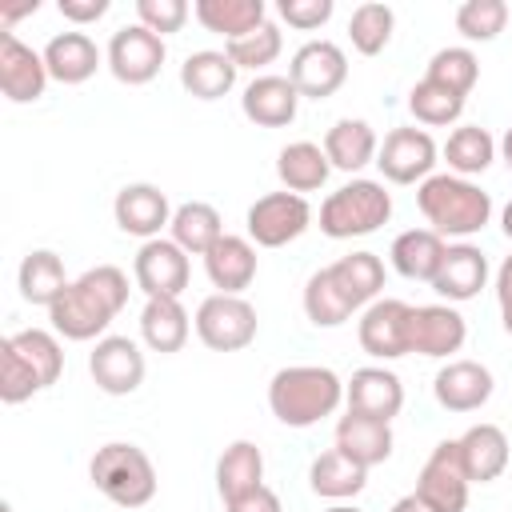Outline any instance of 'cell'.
<instances>
[{"mask_svg":"<svg viewBox=\"0 0 512 512\" xmlns=\"http://www.w3.org/2000/svg\"><path fill=\"white\" fill-rule=\"evenodd\" d=\"M192 12H196V20L208 28V32H220L224 36V44L228 40H240V36H248V32H256L268 16V8H264V0H196L192 4Z\"/></svg>","mask_w":512,"mask_h":512,"instance_id":"836d02e7","label":"cell"},{"mask_svg":"<svg viewBox=\"0 0 512 512\" xmlns=\"http://www.w3.org/2000/svg\"><path fill=\"white\" fill-rule=\"evenodd\" d=\"M500 228H504V236L512 240V200L504 204V212H500Z\"/></svg>","mask_w":512,"mask_h":512,"instance_id":"db71d44e","label":"cell"},{"mask_svg":"<svg viewBox=\"0 0 512 512\" xmlns=\"http://www.w3.org/2000/svg\"><path fill=\"white\" fill-rule=\"evenodd\" d=\"M132 276H136V288L152 300V296H176L188 288V252L168 236H156V240H144L136 260H132Z\"/></svg>","mask_w":512,"mask_h":512,"instance_id":"8fae6325","label":"cell"},{"mask_svg":"<svg viewBox=\"0 0 512 512\" xmlns=\"http://www.w3.org/2000/svg\"><path fill=\"white\" fill-rule=\"evenodd\" d=\"M16 284H20V296H24L28 304L52 308V304L60 300V292H64L72 280L64 276V260H60L56 252L36 248V252H28V256L20 260V276H16Z\"/></svg>","mask_w":512,"mask_h":512,"instance_id":"d590c367","label":"cell"},{"mask_svg":"<svg viewBox=\"0 0 512 512\" xmlns=\"http://www.w3.org/2000/svg\"><path fill=\"white\" fill-rule=\"evenodd\" d=\"M468 336L464 316L452 304H420L412 308V352L420 356H452Z\"/></svg>","mask_w":512,"mask_h":512,"instance_id":"ffe728a7","label":"cell"},{"mask_svg":"<svg viewBox=\"0 0 512 512\" xmlns=\"http://www.w3.org/2000/svg\"><path fill=\"white\" fill-rule=\"evenodd\" d=\"M204 272H208L212 288H220L224 296H240L256 280V248H252V240L224 232L204 252Z\"/></svg>","mask_w":512,"mask_h":512,"instance_id":"44dd1931","label":"cell"},{"mask_svg":"<svg viewBox=\"0 0 512 512\" xmlns=\"http://www.w3.org/2000/svg\"><path fill=\"white\" fill-rule=\"evenodd\" d=\"M332 0H280L276 4V12H280V20H288L292 28H300V32H312V28H320V24H328L332 20Z\"/></svg>","mask_w":512,"mask_h":512,"instance_id":"7dc6e473","label":"cell"},{"mask_svg":"<svg viewBox=\"0 0 512 512\" xmlns=\"http://www.w3.org/2000/svg\"><path fill=\"white\" fill-rule=\"evenodd\" d=\"M356 308L344 300V292L336 288V280L328 276V268L312 272L308 284H304V316L316 324V328H340Z\"/></svg>","mask_w":512,"mask_h":512,"instance_id":"f35d334b","label":"cell"},{"mask_svg":"<svg viewBox=\"0 0 512 512\" xmlns=\"http://www.w3.org/2000/svg\"><path fill=\"white\" fill-rule=\"evenodd\" d=\"M164 56H168L164 36L148 32L144 24H124V28H116L112 40H108V52H104L112 76H116L120 84H132V88L156 80L160 68H164Z\"/></svg>","mask_w":512,"mask_h":512,"instance_id":"ba28073f","label":"cell"},{"mask_svg":"<svg viewBox=\"0 0 512 512\" xmlns=\"http://www.w3.org/2000/svg\"><path fill=\"white\" fill-rule=\"evenodd\" d=\"M56 8H60V16L72 20V24H96V20L108 12V0H60Z\"/></svg>","mask_w":512,"mask_h":512,"instance_id":"681fc988","label":"cell"},{"mask_svg":"<svg viewBox=\"0 0 512 512\" xmlns=\"http://www.w3.org/2000/svg\"><path fill=\"white\" fill-rule=\"evenodd\" d=\"M288 80L296 84L300 96L308 100H328L332 92H340V84L348 80V56L340 44L332 40H308L292 52L288 64Z\"/></svg>","mask_w":512,"mask_h":512,"instance_id":"30bf717a","label":"cell"},{"mask_svg":"<svg viewBox=\"0 0 512 512\" xmlns=\"http://www.w3.org/2000/svg\"><path fill=\"white\" fill-rule=\"evenodd\" d=\"M192 324H188V312L176 296H152L140 312V336L152 352H180L184 340H188Z\"/></svg>","mask_w":512,"mask_h":512,"instance_id":"f546056e","label":"cell"},{"mask_svg":"<svg viewBox=\"0 0 512 512\" xmlns=\"http://www.w3.org/2000/svg\"><path fill=\"white\" fill-rule=\"evenodd\" d=\"M240 108H244V116H248L252 124H260V128H284V124L296 120L300 92H296V84H292L288 76L264 72V76H256V80L244 88Z\"/></svg>","mask_w":512,"mask_h":512,"instance_id":"d6986e66","label":"cell"},{"mask_svg":"<svg viewBox=\"0 0 512 512\" xmlns=\"http://www.w3.org/2000/svg\"><path fill=\"white\" fill-rule=\"evenodd\" d=\"M392 216V192L380 180H348L320 204V232L332 240L368 236Z\"/></svg>","mask_w":512,"mask_h":512,"instance_id":"5b68a950","label":"cell"},{"mask_svg":"<svg viewBox=\"0 0 512 512\" xmlns=\"http://www.w3.org/2000/svg\"><path fill=\"white\" fill-rule=\"evenodd\" d=\"M416 208L440 236H476L492 220V196L452 172H432L416 184Z\"/></svg>","mask_w":512,"mask_h":512,"instance_id":"3957f363","label":"cell"},{"mask_svg":"<svg viewBox=\"0 0 512 512\" xmlns=\"http://www.w3.org/2000/svg\"><path fill=\"white\" fill-rule=\"evenodd\" d=\"M468 488H472V480L460 464L456 440H440L432 448V456L424 460L420 476H416V496L432 512H464L468 508Z\"/></svg>","mask_w":512,"mask_h":512,"instance_id":"9c48e42d","label":"cell"},{"mask_svg":"<svg viewBox=\"0 0 512 512\" xmlns=\"http://www.w3.org/2000/svg\"><path fill=\"white\" fill-rule=\"evenodd\" d=\"M88 372H92L100 392L128 396L144 384V352L128 336H100L92 356H88Z\"/></svg>","mask_w":512,"mask_h":512,"instance_id":"5bb4252c","label":"cell"},{"mask_svg":"<svg viewBox=\"0 0 512 512\" xmlns=\"http://www.w3.org/2000/svg\"><path fill=\"white\" fill-rule=\"evenodd\" d=\"M376 152H380V140L368 120L344 116L324 132V156L340 172H360L364 164H376Z\"/></svg>","mask_w":512,"mask_h":512,"instance_id":"484cf974","label":"cell"},{"mask_svg":"<svg viewBox=\"0 0 512 512\" xmlns=\"http://www.w3.org/2000/svg\"><path fill=\"white\" fill-rule=\"evenodd\" d=\"M36 392H44L40 380L24 368V360H20L16 352H8V348L0 344V400H4V404H24V400L36 396Z\"/></svg>","mask_w":512,"mask_h":512,"instance_id":"f6af8a7d","label":"cell"},{"mask_svg":"<svg viewBox=\"0 0 512 512\" xmlns=\"http://www.w3.org/2000/svg\"><path fill=\"white\" fill-rule=\"evenodd\" d=\"M492 372L480 364V360H448L436 380H432V392H436V404L448 408V412H476L492 400Z\"/></svg>","mask_w":512,"mask_h":512,"instance_id":"e0dca14e","label":"cell"},{"mask_svg":"<svg viewBox=\"0 0 512 512\" xmlns=\"http://www.w3.org/2000/svg\"><path fill=\"white\" fill-rule=\"evenodd\" d=\"M328 276L336 280V288L352 308H368L384 288V260L376 252H352L328 264Z\"/></svg>","mask_w":512,"mask_h":512,"instance_id":"1f68e13d","label":"cell"},{"mask_svg":"<svg viewBox=\"0 0 512 512\" xmlns=\"http://www.w3.org/2000/svg\"><path fill=\"white\" fill-rule=\"evenodd\" d=\"M44 68L60 84H84L100 68V48L88 32H56L44 44Z\"/></svg>","mask_w":512,"mask_h":512,"instance_id":"603a6c76","label":"cell"},{"mask_svg":"<svg viewBox=\"0 0 512 512\" xmlns=\"http://www.w3.org/2000/svg\"><path fill=\"white\" fill-rule=\"evenodd\" d=\"M336 448L344 456H352L364 468H376L392 456V424L388 420H372L360 412H348L336 420Z\"/></svg>","mask_w":512,"mask_h":512,"instance_id":"cb8c5ba5","label":"cell"},{"mask_svg":"<svg viewBox=\"0 0 512 512\" xmlns=\"http://www.w3.org/2000/svg\"><path fill=\"white\" fill-rule=\"evenodd\" d=\"M280 48H284V36H280V28H276L272 20H264L256 32H248V36L224 44L228 60H232L236 68H252V72H260L264 64H272V60L280 56Z\"/></svg>","mask_w":512,"mask_h":512,"instance_id":"7bdbcfd3","label":"cell"},{"mask_svg":"<svg viewBox=\"0 0 512 512\" xmlns=\"http://www.w3.org/2000/svg\"><path fill=\"white\" fill-rule=\"evenodd\" d=\"M88 476L120 508H144L156 496V468H152L148 452L136 444H124V440L96 448V456L88 460Z\"/></svg>","mask_w":512,"mask_h":512,"instance_id":"277c9868","label":"cell"},{"mask_svg":"<svg viewBox=\"0 0 512 512\" xmlns=\"http://www.w3.org/2000/svg\"><path fill=\"white\" fill-rule=\"evenodd\" d=\"M256 328H260L256 308L244 296L212 292L196 308V336L212 352H240V348H248L256 340Z\"/></svg>","mask_w":512,"mask_h":512,"instance_id":"8992f818","label":"cell"},{"mask_svg":"<svg viewBox=\"0 0 512 512\" xmlns=\"http://www.w3.org/2000/svg\"><path fill=\"white\" fill-rule=\"evenodd\" d=\"M172 240L188 252V256H204L220 236H224V224H220V212L204 200H188L172 212Z\"/></svg>","mask_w":512,"mask_h":512,"instance_id":"8d00e7d4","label":"cell"},{"mask_svg":"<svg viewBox=\"0 0 512 512\" xmlns=\"http://www.w3.org/2000/svg\"><path fill=\"white\" fill-rule=\"evenodd\" d=\"M136 16L148 32L156 36H168V32H180L184 20H188V4L184 0H136Z\"/></svg>","mask_w":512,"mask_h":512,"instance_id":"bcb514c9","label":"cell"},{"mask_svg":"<svg viewBox=\"0 0 512 512\" xmlns=\"http://www.w3.org/2000/svg\"><path fill=\"white\" fill-rule=\"evenodd\" d=\"M328 172H332V164H328L324 148L312 144V140L284 144L280 156H276V176H280L284 192H296V196H300V192H316V188H324Z\"/></svg>","mask_w":512,"mask_h":512,"instance_id":"4dcf8cb0","label":"cell"},{"mask_svg":"<svg viewBox=\"0 0 512 512\" xmlns=\"http://www.w3.org/2000/svg\"><path fill=\"white\" fill-rule=\"evenodd\" d=\"M424 80H436V84H444V88L468 96V92L476 88V80H480V60H476L472 48H460V44H456V48H440V52L428 60Z\"/></svg>","mask_w":512,"mask_h":512,"instance_id":"b9f144b4","label":"cell"},{"mask_svg":"<svg viewBox=\"0 0 512 512\" xmlns=\"http://www.w3.org/2000/svg\"><path fill=\"white\" fill-rule=\"evenodd\" d=\"M408 108H412V116H416L420 124L440 128V124L460 120L464 96L452 92V88H444V84H436V80H420V84H412V92H408Z\"/></svg>","mask_w":512,"mask_h":512,"instance_id":"60d3db41","label":"cell"},{"mask_svg":"<svg viewBox=\"0 0 512 512\" xmlns=\"http://www.w3.org/2000/svg\"><path fill=\"white\" fill-rule=\"evenodd\" d=\"M500 152H504V164H508V172H512V128L504 132V140H500Z\"/></svg>","mask_w":512,"mask_h":512,"instance_id":"11a10c76","label":"cell"},{"mask_svg":"<svg viewBox=\"0 0 512 512\" xmlns=\"http://www.w3.org/2000/svg\"><path fill=\"white\" fill-rule=\"evenodd\" d=\"M328 512H360V508H352V504H336V508H328Z\"/></svg>","mask_w":512,"mask_h":512,"instance_id":"9f6ffc18","label":"cell"},{"mask_svg":"<svg viewBox=\"0 0 512 512\" xmlns=\"http://www.w3.org/2000/svg\"><path fill=\"white\" fill-rule=\"evenodd\" d=\"M344 400H348V412L392 424V416H400V408H404V384L396 372L368 364V368L352 372V380L344 384Z\"/></svg>","mask_w":512,"mask_h":512,"instance_id":"ac0fdd59","label":"cell"},{"mask_svg":"<svg viewBox=\"0 0 512 512\" xmlns=\"http://www.w3.org/2000/svg\"><path fill=\"white\" fill-rule=\"evenodd\" d=\"M244 224H248V240L252 244H260V248H284L288 240H296V236L308 232L312 208L296 192H268V196H260L248 208Z\"/></svg>","mask_w":512,"mask_h":512,"instance_id":"52a82bcc","label":"cell"},{"mask_svg":"<svg viewBox=\"0 0 512 512\" xmlns=\"http://www.w3.org/2000/svg\"><path fill=\"white\" fill-rule=\"evenodd\" d=\"M392 512H432V508H428V504H424L416 492H408V496H400V500L392 504Z\"/></svg>","mask_w":512,"mask_h":512,"instance_id":"f5cc1de1","label":"cell"},{"mask_svg":"<svg viewBox=\"0 0 512 512\" xmlns=\"http://www.w3.org/2000/svg\"><path fill=\"white\" fill-rule=\"evenodd\" d=\"M36 8H40V0H24V4H12V8H4V12H0V20H4V28H12L20 16H32Z\"/></svg>","mask_w":512,"mask_h":512,"instance_id":"816d5d0a","label":"cell"},{"mask_svg":"<svg viewBox=\"0 0 512 512\" xmlns=\"http://www.w3.org/2000/svg\"><path fill=\"white\" fill-rule=\"evenodd\" d=\"M0 344L24 360V368L40 380V388H52V384L60 380V372H64V348H60V340H56L52 332H44V328H24V332L4 336Z\"/></svg>","mask_w":512,"mask_h":512,"instance_id":"e575fe53","label":"cell"},{"mask_svg":"<svg viewBox=\"0 0 512 512\" xmlns=\"http://www.w3.org/2000/svg\"><path fill=\"white\" fill-rule=\"evenodd\" d=\"M308 484L316 496L324 500H348V496H360L364 484H368V468L356 464L352 456H344L340 448L332 452H320L308 468Z\"/></svg>","mask_w":512,"mask_h":512,"instance_id":"d6a6232c","label":"cell"},{"mask_svg":"<svg viewBox=\"0 0 512 512\" xmlns=\"http://www.w3.org/2000/svg\"><path fill=\"white\" fill-rule=\"evenodd\" d=\"M376 168L392 184H424L436 168V140L424 128H392L376 152Z\"/></svg>","mask_w":512,"mask_h":512,"instance_id":"4fadbf2b","label":"cell"},{"mask_svg":"<svg viewBox=\"0 0 512 512\" xmlns=\"http://www.w3.org/2000/svg\"><path fill=\"white\" fill-rule=\"evenodd\" d=\"M360 348L376 360H396L412 352V304L404 300H372L360 316Z\"/></svg>","mask_w":512,"mask_h":512,"instance_id":"7c38bea8","label":"cell"},{"mask_svg":"<svg viewBox=\"0 0 512 512\" xmlns=\"http://www.w3.org/2000/svg\"><path fill=\"white\" fill-rule=\"evenodd\" d=\"M344 400V380L324 364H288L268 384V408L288 428H312Z\"/></svg>","mask_w":512,"mask_h":512,"instance_id":"7a4b0ae2","label":"cell"},{"mask_svg":"<svg viewBox=\"0 0 512 512\" xmlns=\"http://www.w3.org/2000/svg\"><path fill=\"white\" fill-rule=\"evenodd\" d=\"M264 484V452L252 440H232L216 460V492L220 500H236Z\"/></svg>","mask_w":512,"mask_h":512,"instance_id":"f1b7e54d","label":"cell"},{"mask_svg":"<svg viewBox=\"0 0 512 512\" xmlns=\"http://www.w3.org/2000/svg\"><path fill=\"white\" fill-rule=\"evenodd\" d=\"M488 284V256L476 248V244H448L436 276H432V288L460 304V300H472L480 288Z\"/></svg>","mask_w":512,"mask_h":512,"instance_id":"7402d4cb","label":"cell"},{"mask_svg":"<svg viewBox=\"0 0 512 512\" xmlns=\"http://www.w3.org/2000/svg\"><path fill=\"white\" fill-rule=\"evenodd\" d=\"M128 304V276L116 264H96L76 276L48 308L52 328L64 340H96Z\"/></svg>","mask_w":512,"mask_h":512,"instance_id":"6da1fadb","label":"cell"},{"mask_svg":"<svg viewBox=\"0 0 512 512\" xmlns=\"http://www.w3.org/2000/svg\"><path fill=\"white\" fill-rule=\"evenodd\" d=\"M48 68H44V52H32L24 40H16L12 32L0 36V92L12 104H32L44 96L48 84Z\"/></svg>","mask_w":512,"mask_h":512,"instance_id":"9a60e30c","label":"cell"},{"mask_svg":"<svg viewBox=\"0 0 512 512\" xmlns=\"http://www.w3.org/2000/svg\"><path fill=\"white\" fill-rule=\"evenodd\" d=\"M172 212L176 208H168V196L156 184H144V180L140 184H124L116 192V200H112V216H116L120 232L140 236V240H156L160 228L172 224Z\"/></svg>","mask_w":512,"mask_h":512,"instance_id":"2e32d148","label":"cell"},{"mask_svg":"<svg viewBox=\"0 0 512 512\" xmlns=\"http://www.w3.org/2000/svg\"><path fill=\"white\" fill-rule=\"evenodd\" d=\"M236 72H240V68L228 60V52L204 48V52L184 56V64H180V84H184V92L196 96V100H220V96H228V92L236 88Z\"/></svg>","mask_w":512,"mask_h":512,"instance_id":"83f0119b","label":"cell"},{"mask_svg":"<svg viewBox=\"0 0 512 512\" xmlns=\"http://www.w3.org/2000/svg\"><path fill=\"white\" fill-rule=\"evenodd\" d=\"M496 300H500V320H504V332L512 336V256L500 264L496 272Z\"/></svg>","mask_w":512,"mask_h":512,"instance_id":"f907efd6","label":"cell"},{"mask_svg":"<svg viewBox=\"0 0 512 512\" xmlns=\"http://www.w3.org/2000/svg\"><path fill=\"white\" fill-rule=\"evenodd\" d=\"M224 512H284V504H280V496H276L268 484H260V488H252V492L228 500Z\"/></svg>","mask_w":512,"mask_h":512,"instance_id":"c3c4849f","label":"cell"},{"mask_svg":"<svg viewBox=\"0 0 512 512\" xmlns=\"http://www.w3.org/2000/svg\"><path fill=\"white\" fill-rule=\"evenodd\" d=\"M392 28H396L392 8L368 0V4H360V8L352 12V20H348V40H352V48H356L360 56H376V52L388 48Z\"/></svg>","mask_w":512,"mask_h":512,"instance_id":"ab89813d","label":"cell"},{"mask_svg":"<svg viewBox=\"0 0 512 512\" xmlns=\"http://www.w3.org/2000/svg\"><path fill=\"white\" fill-rule=\"evenodd\" d=\"M460 464L472 484H488L508 468V436L500 424H472L460 440Z\"/></svg>","mask_w":512,"mask_h":512,"instance_id":"d4e9b609","label":"cell"},{"mask_svg":"<svg viewBox=\"0 0 512 512\" xmlns=\"http://www.w3.org/2000/svg\"><path fill=\"white\" fill-rule=\"evenodd\" d=\"M444 252H448V244H444V236L432 232V228H408V232H400V236L392 240V248H388L392 268H396L400 276H408V280H428V284H432V276H436Z\"/></svg>","mask_w":512,"mask_h":512,"instance_id":"4316f807","label":"cell"},{"mask_svg":"<svg viewBox=\"0 0 512 512\" xmlns=\"http://www.w3.org/2000/svg\"><path fill=\"white\" fill-rule=\"evenodd\" d=\"M508 24V4L504 0H464L456 8V32L464 40H496Z\"/></svg>","mask_w":512,"mask_h":512,"instance_id":"ee69618b","label":"cell"},{"mask_svg":"<svg viewBox=\"0 0 512 512\" xmlns=\"http://www.w3.org/2000/svg\"><path fill=\"white\" fill-rule=\"evenodd\" d=\"M444 160H448V172H452V176L472 180V176H480V172L496 160V140L488 136V128L464 124V128H456V132L448 136Z\"/></svg>","mask_w":512,"mask_h":512,"instance_id":"74e56055","label":"cell"}]
</instances>
